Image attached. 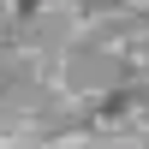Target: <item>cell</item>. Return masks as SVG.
<instances>
[{"mask_svg": "<svg viewBox=\"0 0 149 149\" xmlns=\"http://www.w3.org/2000/svg\"><path fill=\"white\" fill-rule=\"evenodd\" d=\"M36 12H42V0H12V18L18 24H36Z\"/></svg>", "mask_w": 149, "mask_h": 149, "instance_id": "6da1fadb", "label": "cell"}, {"mask_svg": "<svg viewBox=\"0 0 149 149\" xmlns=\"http://www.w3.org/2000/svg\"><path fill=\"white\" fill-rule=\"evenodd\" d=\"M72 6H84V0H72Z\"/></svg>", "mask_w": 149, "mask_h": 149, "instance_id": "7a4b0ae2", "label": "cell"}]
</instances>
